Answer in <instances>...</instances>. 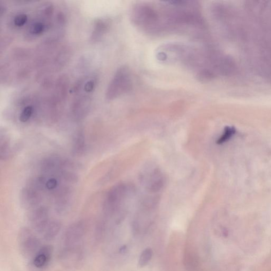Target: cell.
I'll use <instances>...</instances> for the list:
<instances>
[{
  "label": "cell",
  "mask_w": 271,
  "mask_h": 271,
  "mask_svg": "<svg viewBox=\"0 0 271 271\" xmlns=\"http://www.w3.org/2000/svg\"><path fill=\"white\" fill-rule=\"evenodd\" d=\"M54 6L51 3L41 5L35 19L30 23L25 33V38L32 40L39 37L49 29L54 14Z\"/></svg>",
  "instance_id": "cell-1"
},
{
  "label": "cell",
  "mask_w": 271,
  "mask_h": 271,
  "mask_svg": "<svg viewBox=\"0 0 271 271\" xmlns=\"http://www.w3.org/2000/svg\"><path fill=\"white\" fill-rule=\"evenodd\" d=\"M132 86L130 71L123 66L116 72L108 86L106 93L108 100H113L129 91Z\"/></svg>",
  "instance_id": "cell-2"
},
{
  "label": "cell",
  "mask_w": 271,
  "mask_h": 271,
  "mask_svg": "<svg viewBox=\"0 0 271 271\" xmlns=\"http://www.w3.org/2000/svg\"><path fill=\"white\" fill-rule=\"evenodd\" d=\"M18 240L21 253L26 257H34L41 248L39 239L28 228L21 229Z\"/></svg>",
  "instance_id": "cell-3"
},
{
  "label": "cell",
  "mask_w": 271,
  "mask_h": 271,
  "mask_svg": "<svg viewBox=\"0 0 271 271\" xmlns=\"http://www.w3.org/2000/svg\"><path fill=\"white\" fill-rule=\"evenodd\" d=\"M86 232V225L82 221L71 225L66 231L63 237L64 248H80Z\"/></svg>",
  "instance_id": "cell-4"
},
{
  "label": "cell",
  "mask_w": 271,
  "mask_h": 271,
  "mask_svg": "<svg viewBox=\"0 0 271 271\" xmlns=\"http://www.w3.org/2000/svg\"><path fill=\"white\" fill-rule=\"evenodd\" d=\"M28 218L34 230L42 234L50 222L49 212L45 207L39 206L31 210Z\"/></svg>",
  "instance_id": "cell-5"
},
{
  "label": "cell",
  "mask_w": 271,
  "mask_h": 271,
  "mask_svg": "<svg viewBox=\"0 0 271 271\" xmlns=\"http://www.w3.org/2000/svg\"><path fill=\"white\" fill-rule=\"evenodd\" d=\"M75 94V99L71 107V114L74 119L80 120L85 117L88 113L91 106V99L87 94Z\"/></svg>",
  "instance_id": "cell-6"
},
{
  "label": "cell",
  "mask_w": 271,
  "mask_h": 271,
  "mask_svg": "<svg viewBox=\"0 0 271 271\" xmlns=\"http://www.w3.org/2000/svg\"><path fill=\"white\" fill-rule=\"evenodd\" d=\"M40 192L26 185L21 192L20 201L24 208L32 210L39 207L41 201Z\"/></svg>",
  "instance_id": "cell-7"
},
{
  "label": "cell",
  "mask_w": 271,
  "mask_h": 271,
  "mask_svg": "<svg viewBox=\"0 0 271 271\" xmlns=\"http://www.w3.org/2000/svg\"><path fill=\"white\" fill-rule=\"evenodd\" d=\"M109 21L105 18L96 19L93 23L90 41L92 43H96L101 40L109 30Z\"/></svg>",
  "instance_id": "cell-8"
},
{
  "label": "cell",
  "mask_w": 271,
  "mask_h": 271,
  "mask_svg": "<svg viewBox=\"0 0 271 271\" xmlns=\"http://www.w3.org/2000/svg\"><path fill=\"white\" fill-rule=\"evenodd\" d=\"M53 254V248L50 245H45L40 249L33 257L34 266L39 269H43L50 263Z\"/></svg>",
  "instance_id": "cell-9"
},
{
  "label": "cell",
  "mask_w": 271,
  "mask_h": 271,
  "mask_svg": "<svg viewBox=\"0 0 271 271\" xmlns=\"http://www.w3.org/2000/svg\"><path fill=\"white\" fill-rule=\"evenodd\" d=\"M71 190L67 187L59 190L58 192L55 209L60 214L65 213L69 208L71 198Z\"/></svg>",
  "instance_id": "cell-10"
},
{
  "label": "cell",
  "mask_w": 271,
  "mask_h": 271,
  "mask_svg": "<svg viewBox=\"0 0 271 271\" xmlns=\"http://www.w3.org/2000/svg\"><path fill=\"white\" fill-rule=\"evenodd\" d=\"M65 163V161L58 156H50L42 162L41 169L45 173H51L61 168H64Z\"/></svg>",
  "instance_id": "cell-11"
},
{
  "label": "cell",
  "mask_w": 271,
  "mask_h": 271,
  "mask_svg": "<svg viewBox=\"0 0 271 271\" xmlns=\"http://www.w3.org/2000/svg\"><path fill=\"white\" fill-rule=\"evenodd\" d=\"M183 263L186 271H197L199 267V260L196 253L191 249H186L184 254Z\"/></svg>",
  "instance_id": "cell-12"
},
{
  "label": "cell",
  "mask_w": 271,
  "mask_h": 271,
  "mask_svg": "<svg viewBox=\"0 0 271 271\" xmlns=\"http://www.w3.org/2000/svg\"><path fill=\"white\" fill-rule=\"evenodd\" d=\"M61 228L62 224L58 220H50L41 234L46 240L51 241L57 236Z\"/></svg>",
  "instance_id": "cell-13"
},
{
  "label": "cell",
  "mask_w": 271,
  "mask_h": 271,
  "mask_svg": "<svg viewBox=\"0 0 271 271\" xmlns=\"http://www.w3.org/2000/svg\"><path fill=\"white\" fill-rule=\"evenodd\" d=\"M85 137L82 132H78L75 135L73 143V152L75 155H81L85 152L86 150Z\"/></svg>",
  "instance_id": "cell-14"
},
{
  "label": "cell",
  "mask_w": 271,
  "mask_h": 271,
  "mask_svg": "<svg viewBox=\"0 0 271 271\" xmlns=\"http://www.w3.org/2000/svg\"><path fill=\"white\" fill-rule=\"evenodd\" d=\"M12 152L10 143L8 138L5 135L1 136L0 140V158L1 160L7 159Z\"/></svg>",
  "instance_id": "cell-15"
},
{
  "label": "cell",
  "mask_w": 271,
  "mask_h": 271,
  "mask_svg": "<svg viewBox=\"0 0 271 271\" xmlns=\"http://www.w3.org/2000/svg\"><path fill=\"white\" fill-rule=\"evenodd\" d=\"M153 256V251L151 249L147 248L142 253L140 257L139 266L144 267L146 266L149 262L151 260Z\"/></svg>",
  "instance_id": "cell-16"
},
{
  "label": "cell",
  "mask_w": 271,
  "mask_h": 271,
  "mask_svg": "<svg viewBox=\"0 0 271 271\" xmlns=\"http://www.w3.org/2000/svg\"><path fill=\"white\" fill-rule=\"evenodd\" d=\"M34 112V109L33 106H26L23 108L20 114V121L22 123H26L28 122L33 116Z\"/></svg>",
  "instance_id": "cell-17"
},
{
  "label": "cell",
  "mask_w": 271,
  "mask_h": 271,
  "mask_svg": "<svg viewBox=\"0 0 271 271\" xmlns=\"http://www.w3.org/2000/svg\"><path fill=\"white\" fill-rule=\"evenodd\" d=\"M236 129L233 127H226L223 134L219 138L217 143L222 144L230 140L233 135L235 134Z\"/></svg>",
  "instance_id": "cell-18"
},
{
  "label": "cell",
  "mask_w": 271,
  "mask_h": 271,
  "mask_svg": "<svg viewBox=\"0 0 271 271\" xmlns=\"http://www.w3.org/2000/svg\"><path fill=\"white\" fill-rule=\"evenodd\" d=\"M28 21V17L25 13H18L13 19L14 26L17 28H21L26 25Z\"/></svg>",
  "instance_id": "cell-19"
},
{
  "label": "cell",
  "mask_w": 271,
  "mask_h": 271,
  "mask_svg": "<svg viewBox=\"0 0 271 271\" xmlns=\"http://www.w3.org/2000/svg\"><path fill=\"white\" fill-rule=\"evenodd\" d=\"M57 181L55 179L52 178L47 181L46 188L48 190H53L56 188Z\"/></svg>",
  "instance_id": "cell-20"
},
{
  "label": "cell",
  "mask_w": 271,
  "mask_h": 271,
  "mask_svg": "<svg viewBox=\"0 0 271 271\" xmlns=\"http://www.w3.org/2000/svg\"><path fill=\"white\" fill-rule=\"evenodd\" d=\"M126 250H127V247H126V246L122 247V249H120V251H121L122 253H124Z\"/></svg>",
  "instance_id": "cell-21"
}]
</instances>
